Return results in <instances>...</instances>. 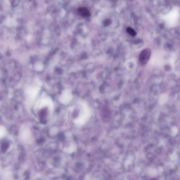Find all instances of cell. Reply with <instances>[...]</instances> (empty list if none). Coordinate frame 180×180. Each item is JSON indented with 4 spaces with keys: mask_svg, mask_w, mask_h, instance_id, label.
I'll return each mask as SVG.
<instances>
[{
    "mask_svg": "<svg viewBox=\"0 0 180 180\" xmlns=\"http://www.w3.org/2000/svg\"><path fill=\"white\" fill-rule=\"evenodd\" d=\"M81 109L78 117L74 120L75 124L79 126L85 124L91 117V112L89 105L86 103L81 102Z\"/></svg>",
    "mask_w": 180,
    "mask_h": 180,
    "instance_id": "1",
    "label": "cell"
},
{
    "mask_svg": "<svg viewBox=\"0 0 180 180\" xmlns=\"http://www.w3.org/2000/svg\"><path fill=\"white\" fill-rule=\"evenodd\" d=\"M73 99V95L71 90L66 89L62 92L59 97V101L63 105H68L69 104Z\"/></svg>",
    "mask_w": 180,
    "mask_h": 180,
    "instance_id": "2",
    "label": "cell"
},
{
    "mask_svg": "<svg viewBox=\"0 0 180 180\" xmlns=\"http://www.w3.org/2000/svg\"><path fill=\"white\" fill-rule=\"evenodd\" d=\"M110 23H111V21L109 19H106L105 20V21L104 22V24L105 25H109Z\"/></svg>",
    "mask_w": 180,
    "mask_h": 180,
    "instance_id": "10",
    "label": "cell"
},
{
    "mask_svg": "<svg viewBox=\"0 0 180 180\" xmlns=\"http://www.w3.org/2000/svg\"><path fill=\"white\" fill-rule=\"evenodd\" d=\"M19 135L22 140L24 141L29 140L32 138L31 132L29 128L25 126H23L20 128Z\"/></svg>",
    "mask_w": 180,
    "mask_h": 180,
    "instance_id": "5",
    "label": "cell"
},
{
    "mask_svg": "<svg viewBox=\"0 0 180 180\" xmlns=\"http://www.w3.org/2000/svg\"><path fill=\"white\" fill-rule=\"evenodd\" d=\"M40 89V87H27L25 89V94L30 100H35L37 97Z\"/></svg>",
    "mask_w": 180,
    "mask_h": 180,
    "instance_id": "3",
    "label": "cell"
},
{
    "mask_svg": "<svg viewBox=\"0 0 180 180\" xmlns=\"http://www.w3.org/2000/svg\"><path fill=\"white\" fill-rule=\"evenodd\" d=\"M151 55V50L149 48L143 50L140 54L139 61L141 65L144 66L147 63Z\"/></svg>",
    "mask_w": 180,
    "mask_h": 180,
    "instance_id": "4",
    "label": "cell"
},
{
    "mask_svg": "<svg viewBox=\"0 0 180 180\" xmlns=\"http://www.w3.org/2000/svg\"><path fill=\"white\" fill-rule=\"evenodd\" d=\"M78 14L82 17H88L91 15V12L87 7H79L78 10Z\"/></svg>",
    "mask_w": 180,
    "mask_h": 180,
    "instance_id": "7",
    "label": "cell"
},
{
    "mask_svg": "<svg viewBox=\"0 0 180 180\" xmlns=\"http://www.w3.org/2000/svg\"><path fill=\"white\" fill-rule=\"evenodd\" d=\"M39 109H42L46 107L52 109L53 108V103L52 100L49 97H46L41 99L37 105Z\"/></svg>",
    "mask_w": 180,
    "mask_h": 180,
    "instance_id": "6",
    "label": "cell"
},
{
    "mask_svg": "<svg viewBox=\"0 0 180 180\" xmlns=\"http://www.w3.org/2000/svg\"><path fill=\"white\" fill-rule=\"evenodd\" d=\"M6 130L3 126H1L0 127V138L1 139L3 138L6 134Z\"/></svg>",
    "mask_w": 180,
    "mask_h": 180,
    "instance_id": "8",
    "label": "cell"
},
{
    "mask_svg": "<svg viewBox=\"0 0 180 180\" xmlns=\"http://www.w3.org/2000/svg\"><path fill=\"white\" fill-rule=\"evenodd\" d=\"M126 31L128 34L133 36H134L137 34L135 31L132 29V28L130 27H128L127 28Z\"/></svg>",
    "mask_w": 180,
    "mask_h": 180,
    "instance_id": "9",
    "label": "cell"
}]
</instances>
